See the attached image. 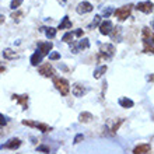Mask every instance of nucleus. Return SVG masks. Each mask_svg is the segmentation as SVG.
<instances>
[{"label":"nucleus","instance_id":"1","mask_svg":"<svg viewBox=\"0 0 154 154\" xmlns=\"http://www.w3.org/2000/svg\"><path fill=\"white\" fill-rule=\"evenodd\" d=\"M53 84L56 87V90L62 95H67L70 91V85H69V81L66 79H62V77H53Z\"/></svg>","mask_w":154,"mask_h":154},{"label":"nucleus","instance_id":"2","mask_svg":"<svg viewBox=\"0 0 154 154\" xmlns=\"http://www.w3.org/2000/svg\"><path fill=\"white\" fill-rule=\"evenodd\" d=\"M115 53V46L112 44H101L100 45V56L102 59H111Z\"/></svg>","mask_w":154,"mask_h":154},{"label":"nucleus","instance_id":"3","mask_svg":"<svg viewBox=\"0 0 154 154\" xmlns=\"http://www.w3.org/2000/svg\"><path fill=\"white\" fill-rule=\"evenodd\" d=\"M132 8H133V4H126V6H123V7L118 8V10H115L114 14L115 17H116L119 21H125L128 17L130 16V11H132Z\"/></svg>","mask_w":154,"mask_h":154},{"label":"nucleus","instance_id":"4","mask_svg":"<svg viewBox=\"0 0 154 154\" xmlns=\"http://www.w3.org/2000/svg\"><path fill=\"white\" fill-rule=\"evenodd\" d=\"M90 48V41L87 39V38H84V39H80L79 42H72L70 44V51L73 53H79L80 51H84V49H88Z\"/></svg>","mask_w":154,"mask_h":154},{"label":"nucleus","instance_id":"5","mask_svg":"<svg viewBox=\"0 0 154 154\" xmlns=\"http://www.w3.org/2000/svg\"><path fill=\"white\" fill-rule=\"evenodd\" d=\"M23 125L25 126H31V128H37L39 129L42 133H46V132H51L52 128L48 125H45V123H39V122H31V121H23Z\"/></svg>","mask_w":154,"mask_h":154},{"label":"nucleus","instance_id":"6","mask_svg":"<svg viewBox=\"0 0 154 154\" xmlns=\"http://www.w3.org/2000/svg\"><path fill=\"white\" fill-rule=\"evenodd\" d=\"M52 48H53L52 42H38L37 44V51L42 55V56L49 55V52L52 51Z\"/></svg>","mask_w":154,"mask_h":154},{"label":"nucleus","instance_id":"7","mask_svg":"<svg viewBox=\"0 0 154 154\" xmlns=\"http://www.w3.org/2000/svg\"><path fill=\"white\" fill-rule=\"evenodd\" d=\"M39 74H42L44 77H53L55 76V69L52 67L51 63H45V65H41L39 69H38Z\"/></svg>","mask_w":154,"mask_h":154},{"label":"nucleus","instance_id":"8","mask_svg":"<svg viewBox=\"0 0 154 154\" xmlns=\"http://www.w3.org/2000/svg\"><path fill=\"white\" fill-rule=\"evenodd\" d=\"M112 31H114V24L111 20H105L100 24V32L102 35H109V34H112Z\"/></svg>","mask_w":154,"mask_h":154},{"label":"nucleus","instance_id":"9","mask_svg":"<svg viewBox=\"0 0 154 154\" xmlns=\"http://www.w3.org/2000/svg\"><path fill=\"white\" fill-rule=\"evenodd\" d=\"M76 11L79 13V14H87V13H91L93 11V4L90 3V2H81V3H79V6H77Z\"/></svg>","mask_w":154,"mask_h":154},{"label":"nucleus","instance_id":"10","mask_svg":"<svg viewBox=\"0 0 154 154\" xmlns=\"http://www.w3.org/2000/svg\"><path fill=\"white\" fill-rule=\"evenodd\" d=\"M136 8H137L139 11L149 14V13L153 11V2H140V3L136 6Z\"/></svg>","mask_w":154,"mask_h":154},{"label":"nucleus","instance_id":"11","mask_svg":"<svg viewBox=\"0 0 154 154\" xmlns=\"http://www.w3.org/2000/svg\"><path fill=\"white\" fill-rule=\"evenodd\" d=\"M21 146V140L20 139H10L6 144H3L2 146V149H8V150H16V149H18V147Z\"/></svg>","mask_w":154,"mask_h":154},{"label":"nucleus","instance_id":"12","mask_svg":"<svg viewBox=\"0 0 154 154\" xmlns=\"http://www.w3.org/2000/svg\"><path fill=\"white\" fill-rule=\"evenodd\" d=\"M150 151H151V146L144 143V144H139V146L134 147L133 153L134 154H150Z\"/></svg>","mask_w":154,"mask_h":154},{"label":"nucleus","instance_id":"13","mask_svg":"<svg viewBox=\"0 0 154 154\" xmlns=\"http://www.w3.org/2000/svg\"><path fill=\"white\" fill-rule=\"evenodd\" d=\"M11 98L13 100H16L17 102H20L24 109L28 108V95H17V94H13Z\"/></svg>","mask_w":154,"mask_h":154},{"label":"nucleus","instance_id":"14","mask_svg":"<svg viewBox=\"0 0 154 154\" xmlns=\"http://www.w3.org/2000/svg\"><path fill=\"white\" fill-rule=\"evenodd\" d=\"M72 93H73L74 97H83V95L87 93V90H85L81 84H74L73 88H72Z\"/></svg>","mask_w":154,"mask_h":154},{"label":"nucleus","instance_id":"15","mask_svg":"<svg viewBox=\"0 0 154 154\" xmlns=\"http://www.w3.org/2000/svg\"><path fill=\"white\" fill-rule=\"evenodd\" d=\"M143 42H153V31L149 27L143 28V37H142Z\"/></svg>","mask_w":154,"mask_h":154},{"label":"nucleus","instance_id":"16","mask_svg":"<svg viewBox=\"0 0 154 154\" xmlns=\"http://www.w3.org/2000/svg\"><path fill=\"white\" fill-rule=\"evenodd\" d=\"M42 57H44V56H42V55H41V53L37 51V52L32 53V56H31L29 62H31V65H32V66H38L41 62H42Z\"/></svg>","mask_w":154,"mask_h":154},{"label":"nucleus","instance_id":"17","mask_svg":"<svg viewBox=\"0 0 154 154\" xmlns=\"http://www.w3.org/2000/svg\"><path fill=\"white\" fill-rule=\"evenodd\" d=\"M41 31H44L45 35L49 39H53V38L56 37V28H53V27H45V28H41Z\"/></svg>","mask_w":154,"mask_h":154},{"label":"nucleus","instance_id":"18","mask_svg":"<svg viewBox=\"0 0 154 154\" xmlns=\"http://www.w3.org/2000/svg\"><path fill=\"white\" fill-rule=\"evenodd\" d=\"M119 105L122 108H132L134 105V102L132 100H129L128 97H122V98H119Z\"/></svg>","mask_w":154,"mask_h":154},{"label":"nucleus","instance_id":"19","mask_svg":"<svg viewBox=\"0 0 154 154\" xmlns=\"http://www.w3.org/2000/svg\"><path fill=\"white\" fill-rule=\"evenodd\" d=\"M72 28V21L69 20V17L65 16L63 17V20L60 21V24H59V27H57V29H69Z\"/></svg>","mask_w":154,"mask_h":154},{"label":"nucleus","instance_id":"20","mask_svg":"<svg viewBox=\"0 0 154 154\" xmlns=\"http://www.w3.org/2000/svg\"><path fill=\"white\" fill-rule=\"evenodd\" d=\"M91 119H93V114H90V112H81V114L79 115V121H80L81 123H88Z\"/></svg>","mask_w":154,"mask_h":154},{"label":"nucleus","instance_id":"21","mask_svg":"<svg viewBox=\"0 0 154 154\" xmlns=\"http://www.w3.org/2000/svg\"><path fill=\"white\" fill-rule=\"evenodd\" d=\"M106 70H108V67H106V66H100V67L94 72V79H101L102 74L106 73Z\"/></svg>","mask_w":154,"mask_h":154},{"label":"nucleus","instance_id":"22","mask_svg":"<svg viewBox=\"0 0 154 154\" xmlns=\"http://www.w3.org/2000/svg\"><path fill=\"white\" fill-rule=\"evenodd\" d=\"M3 56L6 57V59H8V60H11V59H17L18 55H17L16 52H13L11 49H6V51L3 52Z\"/></svg>","mask_w":154,"mask_h":154},{"label":"nucleus","instance_id":"23","mask_svg":"<svg viewBox=\"0 0 154 154\" xmlns=\"http://www.w3.org/2000/svg\"><path fill=\"white\" fill-rule=\"evenodd\" d=\"M100 23H101V16H95V17H94V20L91 21V23H90V24H88V27H87V28H88V29H93V28H95L97 25H100Z\"/></svg>","mask_w":154,"mask_h":154},{"label":"nucleus","instance_id":"24","mask_svg":"<svg viewBox=\"0 0 154 154\" xmlns=\"http://www.w3.org/2000/svg\"><path fill=\"white\" fill-rule=\"evenodd\" d=\"M73 38H74L73 31H70V32H66L65 35L62 37V41H63V42H72V41H73Z\"/></svg>","mask_w":154,"mask_h":154},{"label":"nucleus","instance_id":"25","mask_svg":"<svg viewBox=\"0 0 154 154\" xmlns=\"http://www.w3.org/2000/svg\"><path fill=\"white\" fill-rule=\"evenodd\" d=\"M143 45H144V52L153 53V42H143Z\"/></svg>","mask_w":154,"mask_h":154},{"label":"nucleus","instance_id":"26","mask_svg":"<svg viewBox=\"0 0 154 154\" xmlns=\"http://www.w3.org/2000/svg\"><path fill=\"white\" fill-rule=\"evenodd\" d=\"M23 3V0H11V4H10V8L11 10H17L20 7V4Z\"/></svg>","mask_w":154,"mask_h":154},{"label":"nucleus","instance_id":"27","mask_svg":"<svg viewBox=\"0 0 154 154\" xmlns=\"http://www.w3.org/2000/svg\"><path fill=\"white\" fill-rule=\"evenodd\" d=\"M21 17H23V11H20V10H17L16 13H13V14H11V18L14 21H18Z\"/></svg>","mask_w":154,"mask_h":154},{"label":"nucleus","instance_id":"28","mask_svg":"<svg viewBox=\"0 0 154 154\" xmlns=\"http://www.w3.org/2000/svg\"><path fill=\"white\" fill-rule=\"evenodd\" d=\"M49 59H51V60H59V59H60V53L59 52H51L49 53Z\"/></svg>","mask_w":154,"mask_h":154},{"label":"nucleus","instance_id":"29","mask_svg":"<svg viewBox=\"0 0 154 154\" xmlns=\"http://www.w3.org/2000/svg\"><path fill=\"white\" fill-rule=\"evenodd\" d=\"M112 13H114V10H112V8H111V7H106V8H104V10H102V16L105 17V18H108V17H109Z\"/></svg>","mask_w":154,"mask_h":154},{"label":"nucleus","instance_id":"30","mask_svg":"<svg viewBox=\"0 0 154 154\" xmlns=\"http://www.w3.org/2000/svg\"><path fill=\"white\" fill-rule=\"evenodd\" d=\"M37 150L41 151V153H49V151H51V149H49L48 146H44V144H41V146L37 147Z\"/></svg>","mask_w":154,"mask_h":154},{"label":"nucleus","instance_id":"31","mask_svg":"<svg viewBox=\"0 0 154 154\" xmlns=\"http://www.w3.org/2000/svg\"><path fill=\"white\" fill-rule=\"evenodd\" d=\"M116 32H118V41H121V27H116ZM114 39H116V34H111Z\"/></svg>","mask_w":154,"mask_h":154},{"label":"nucleus","instance_id":"32","mask_svg":"<svg viewBox=\"0 0 154 154\" xmlns=\"http://www.w3.org/2000/svg\"><path fill=\"white\" fill-rule=\"evenodd\" d=\"M83 139H84V136H83V134H76V137H74V144L80 143Z\"/></svg>","mask_w":154,"mask_h":154},{"label":"nucleus","instance_id":"33","mask_svg":"<svg viewBox=\"0 0 154 154\" xmlns=\"http://www.w3.org/2000/svg\"><path fill=\"white\" fill-rule=\"evenodd\" d=\"M7 123V119H6V116H4L3 114H0V126H3Z\"/></svg>","mask_w":154,"mask_h":154},{"label":"nucleus","instance_id":"34","mask_svg":"<svg viewBox=\"0 0 154 154\" xmlns=\"http://www.w3.org/2000/svg\"><path fill=\"white\" fill-rule=\"evenodd\" d=\"M73 35L74 37H83V29H76V31H73Z\"/></svg>","mask_w":154,"mask_h":154},{"label":"nucleus","instance_id":"35","mask_svg":"<svg viewBox=\"0 0 154 154\" xmlns=\"http://www.w3.org/2000/svg\"><path fill=\"white\" fill-rule=\"evenodd\" d=\"M4 23V16H2V14H0V25L3 24Z\"/></svg>","mask_w":154,"mask_h":154},{"label":"nucleus","instance_id":"36","mask_svg":"<svg viewBox=\"0 0 154 154\" xmlns=\"http://www.w3.org/2000/svg\"><path fill=\"white\" fill-rule=\"evenodd\" d=\"M3 72H6V67H3V66H0V73H3Z\"/></svg>","mask_w":154,"mask_h":154},{"label":"nucleus","instance_id":"37","mask_svg":"<svg viewBox=\"0 0 154 154\" xmlns=\"http://www.w3.org/2000/svg\"><path fill=\"white\" fill-rule=\"evenodd\" d=\"M59 2H60V3H62V4H65V3H66V2H67V0H59Z\"/></svg>","mask_w":154,"mask_h":154}]
</instances>
